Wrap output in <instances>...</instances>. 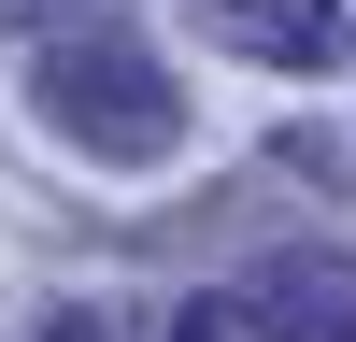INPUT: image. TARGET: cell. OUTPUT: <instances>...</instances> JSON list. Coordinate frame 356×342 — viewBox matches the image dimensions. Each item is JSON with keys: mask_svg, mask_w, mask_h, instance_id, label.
I'll use <instances>...</instances> for the list:
<instances>
[{"mask_svg": "<svg viewBox=\"0 0 356 342\" xmlns=\"http://www.w3.org/2000/svg\"><path fill=\"white\" fill-rule=\"evenodd\" d=\"M29 100H43V129H57V142H86V157H114V171L186 142V100H171V72H157L143 43H57Z\"/></svg>", "mask_w": 356, "mask_h": 342, "instance_id": "6da1fadb", "label": "cell"}, {"mask_svg": "<svg viewBox=\"0 0 356 342\" xmlns=\"http://www.w3.org/2000/svg\"><path fill=\"white\" fill-rule=\"evenodd\" d=\"M214 28H228L243 57H285V72L342 57V0H214Z\"/></svg>", "mask_w": 356, "mask_h": 342, "instance_id": "7a4b0ae2", "label": "cell"}, {"mask_svg": "<svg viewBox=\"0 0 356 342\" xmlns=\"http://www.w3.org/2000/svg\"><path fill=\"white\" fill-rule=\"evenodd\" d=\"M157 342H228V328H214V314H171V328H157Z\"/></svg>", "mask_w": 356, "mask_h": 342, "instance_id": "3957f363", "label": "cell"}, {"mask_svg": "<svg viewBox=\"0 0 356 342\" xmlns=\"http://www.w3.org/2000/svg\"><path fill=\"white\" fill-rule=\"evenodd\" d=\"M43 342H100V328H72V314H57V328H43Z\"/></svg>", "mask_w": 356, "mask_h": 342, "instance_id": "277c9868", "label": "cell"}, {"mask_svg": "<svg viewBox=\"0 0 356 342\" xmlns=\"http://www.w3.org/2000/svg\"><path fill=\"white\" fill-rule=\"evenodd\" d=\"M15 15H43V0H0V28H15Z\"/></svg>", "mask_w": 356, "mask_h": 342, "instance_id": "5b68a950", "label": "cell"}]
</instances>
